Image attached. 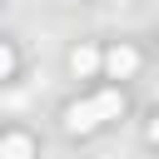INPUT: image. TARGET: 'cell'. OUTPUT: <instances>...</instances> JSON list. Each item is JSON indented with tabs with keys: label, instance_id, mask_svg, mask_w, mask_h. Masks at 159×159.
Segmentation results:
<instances>
[{
	"label": "cell",
	"instance_id": "obj_1",
	"mask_svg": "<svg viewBox=\"0 0 159 159\" xmlns=\"http://www.w3.org/2000/svg\"><path fill=\"white\" fill-rule=\"evenodd\" d=\"M99 124H104V114H99L94 99H80V104L65 109V129H70V134H94Z\"/></svg>",
	"mask_w": 159,
	"mask_h": 159
},
{
	"label": "cell",
	"instance_id": "obj_2",
	"mask_svg": "<svg viewBox=\"0 0 159 159\" xmlns=\"http://www.w3.org/2000/svg\"><path fill=\"white\" fill-rule=\"evenodd\" d=\"M104 70H109L114 80H129V75L139 70V50H134V45H114V50L104 55Z\"/></svg>",
	"mask_w": 159,
	"mask_h": 159
},
{
	"label": "cell",
	"instance_id": "obj_3",
	"mask_svg": "<svg viewBox=\"0 0 159 159\" xmlns=\"http://www.w3.org/2000/svg\"><path fill=\"white\" fill-rule=\"evenodd\" d=\"M0 159H35V139L30 134H0Z\"/></svg>",
	"mask_w": 159,
	"mask_h": 159
},
{
	"label": "cell",
	"instance_id": "obj_4",
	"mask_svg": "<svg viewBox=\"0 0 159 159\" xmlns=\"http://www.w3.org/2000/svg\"><path fill=\"white\" fill-rule=\"evenodd\" d=\"M99 65H104V55H99V50H89V45L70 50V70H75V75H94Z\"/></svg>",
	"mask_w": 159,
	"mask_h": 159
},
{
	"label": "cell",
	"instance_id": "obj_5",
	"mask_svg": "<svg viewBox=\"0 0 159 159\" xmlns=\"http://www.w3.org/2000/svg\"><path fill=\"white\" fill-rule=\"evenodd\" d=\"M10 75H15V50L0 40V80H10Z\"/></svg>",
	"mask_w": 159,
	"mask_h": 159
},
{
	"label": "cell",
	"instance_id": "obj_6",
	"mask_svg": "<svg viewBox=\"0 0 159 159\" xmlns=\"http://www.w3.org/2000/svg\"><path fill=\"white\" fill-rule=\"evenodd\" d=\"M149 139H154V144H159V114H154V119H149Z\"/></svg>",
	"mask_w": 159,
	"mask_h": 159
},
{
	"label": "cell",
	"instance_id": "obj_7",
	"mask_svg": "<svg viewBox=\"0 0 159 159\" xmlns=\"http://www.w3.org/2000/svg\"><path fill=\"white\" fill-rule=\"evenodd\" d=\"M65 5H80V0H65Z\"/></svg>",
	"mask_w": 159,
	"mask_h": 159
}]
</instances>
